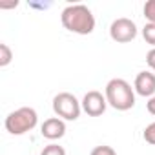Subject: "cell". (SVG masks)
Instances as JSON below:
<instances>
[{
	"mask_svg": "<svg viewBox=\"0 0 155 155\" xmlns=\"http://www.w3.org/2000/svg\"><path fill=\"white\" fill-rule=\"evenodd\" d=\"M62 26L77 35H90L95 29V17L91 9L84 4H73L62 9Z\"/></svg>",
	"mask_w": 155,
	"mask_h": 155,
	"instance_id": "cell-1",
	"label": "cell"
},
{
	"mask_svg": "<svg viewBox=\"0 0 155 155\" xmlns=\"http://www.w3.org/2000/svg\"><path fill=\"white\" fill-rule=\"evenodd\" d=\"M106 101L117 111H128L135 106V90L124 79H111L106 84Z\"/></svg>",
	"mask_w": 155,
	"mask_h": 155,
	"instance_id": "cell-2",
	"label": "cell"
},
{
	"mask_svg": "<svg viewBox=\"0 0 155 155\" xmlns=\"http://www.w3.org/2000/svg\"><path fill=\"white\" fill-rule=\"evenodd\" d=\"M38 122V115L33 108L29 106H24V108H18L15 111H11L8 117H6V130L11 133V135H24L28 131H31Z\"/></svg>",
	"mask_w": 155,
	"mask_h": 155,
	"instance_id": "cell-3",
	"label": "cell"
},
{
	"mask_svg": "<svg viewBox=\"0 0 155 155\" xmlns=\"http://www.w3.org/2000/svg\"><path fill=\"white\" fill-rule=\"evenodd\" d=\"M53 111L62 120H77L81 117L82 104L77 101V97L73 93L62 91L53 97Z\"/></svg>",
	"mask_w": 155,
	"mask_h": 155,
	"instance_id": "cell-4",
	"label": "cell"
},
{
	"mask_svg": "<svg viewBox=\"0 0 155 155\" xmlns=\"http://www.w3.org/2000/svg\"><path fill=\"white\" fill-rule=\"evenodd\" d=\"M110 37H111V40H115L119 44L131 42L137 37V26L131 18H126V17L115 18L110 26Z\"/></svg>",
	"mask_w": 155,
	"mask_h": 155,
	"instance_id": "cell-5",
	"label": "cell"
},
{
	"mask_svg": "<svg viewBox=\"0 0 155 155\" xmlns=\"http://www.w3.org/2000/svg\"><path fill=\"white\" fill-rule=\"evenodd\" d=\"M82 110L90 115V117H101L104 111H106V106H108V101H106V95H102L101 91H88L82 99Z\"/></svg>",
	"mask_w": 155,
	"mask_h": 155,
	"instance_id": "cell-6",
	"label": "cell"
},
{
	"mask_svg": "<svg viewBox=\"0 0 155 155\" xmlns=\"http://www.w3.org/2000/svg\"><path fill=\"white\" fill-rule=\"evenodd\" d=\"M40 133L44 139L48 140H57V139H62L66 135V122L60 119V117H51V119H46L40 126Z\"/></svg>",
	"mask_w": 155,
	"mask_h": 155,
	"instance_id": "cell-7",
	"label": "cell"
},
{
	"mask_svg": "<svg viewBox=\"0 0 155 155\" xmlns=\"http://www.w3.org/2000/svg\"><path fill=\"white\" fill-rule=\"evenodd\" d=\"M137 95L140 97H153L155 95V75L151 71H140L135 77V84H133Z\"/></svg>",
	"mask_w": 155,
	"mask_h": 155,
	"instance_id": "cell-8",
	"label": "cell"
},
{
	"mask_svg": "<svg viewBox=\"0 0 155 155\" xmlns=\"http://www.w3.org/2000/svg\"><path fill=\"white\" fill-rule=\"evenodd\" d=\"M11 58H13V53H11L9 46L2 42L0 44V68H6L11 62Z\"/></svg>",
	"mask_w": 155,
	"mask_h": 155,
	"instance_id": "cell-9",
	"label": "cell"
},
{
	"mask_svg": "<svg viewBox=\"0 0 155 155\" xmlns=\"http://www.w3.org/2000/svg\"><path fill=\"white\" fill-rule=\"evenodd\" d=\"M142 37H144V40L150 44V46H153L155 48V24H146L144 28H142Z\"/></svg>",
	"mask_w": 155,
	"mask_h": 155,
	"instance_id": "cell-10",
	"label": "cell"
},
{
	"mask_svg": "<svg viewBox=\"0 0 155 155\" xmlns=\"http://www.w3.org/2000/svg\"><path fill=\"white\" fill-rule=\"evenodd\" d=\"M144 17L150 24H155V0H148L144 4Z\"/></svg>",
	"mask_w": 155,
	"mask_h": 155,
	"instance_id": "cell-11",
	"label": "cell"
},
{
	"mask_svg": "<svg viewBox=\"0 0 155 155\" xmlns=\"http://www.w3.org/2000/svg\"><path fill=\"white\" fill-rule=\"evenodd\" d=\"M40 155H66V150L62 146H58V144H48L40 151Z\"/></svg>",
	"mask_w": 155,
	"mask_h": 155,
	"instance_id": "cell-12",
	"label": "cell"
},
{
	"mask_svg": "<svg viewBox=\"0 0 155 155\" xmlns=\"http://www.w3.org/2000/svg\"><path fill=\"white\" fill-rule=\"evenodd\" d=\"M142 137H144V140H146L148 144L155 146V122H151L150 126H146V128H144Z\"/></svg>",
	"mask_w": 155,
	"mask_h": 155,
	"instance_id": "cell-13",
	"label": "cell"
},
{
	"mask_svg": "<svg viewBox=\"0 0 155 155\" xmlns=\"http://www.w3.org/2000/svg\"><path fill=\"white\" fill-rule=\"evenodd\" d=\"M90 155H117V153H115V150H113L111 146L102 144V146H95Z\"/></svg>",
	"mask_w": 155,
	"mask_h": 155,
	"instance_id": "cell-14",
	"label": "cell"
},
{
	"mask_svg": "<svg viewBox=\"0 0 155 155\" xmlns=\"http://www.w3.org/2000/svg\"><path fill=\"white\" fill-rule=\"evenodd\" d=\"M146 62H148V66L155 71V48H151V49L148 51V55H146Z\"/></svg>",
	"mask_w": 155,
	"mask_h": 155,
	"instance_id": "cell-15",
	"label": "cell"
},
{
	"mask_svg": "<svg viewBox=\"0 0 155 155\" xmlns=\"http://www.w3.org/2000/svg\"><path fill=\"white\" fill-rule=\"evenodd\" d=\"M146 108H148V111H150V113L155 117V95H153V97H151V99L146 102Z\"/></svg>",
	"mask_w": 155,
	"mask_h": 155,
	"instance_id": "cell-16",
	"label": "cell"
}]
</instances>
